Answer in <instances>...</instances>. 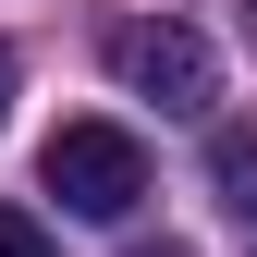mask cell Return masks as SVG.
Instances as JSON below:
<instances>
[{
  "label": "cell",
  "instance_id": "3",
  "mask_svg": "<svg viewBox=\"0 0 257 257\" xmlns=\"http://www.w3.org/2000/svg\"><path fill=\"white\" fill-rule=\"evenodd\" d=\"M208 184H220V220H233L245 257H257V135H245V122H220V135H208Z\"/></svg>",
  "mask_w": 257,
  "mask_h": 257
},
{
  "label": "cell",
  "instance_id": "1",
  "mask_svg": "<svg viewBox=\"0 0 257 257\" xmlns=\"http://www.w3.org/2000/svg\"><path fill=\"white\" fill-rule=\"evenodd\" d=\"M110 74H122V98H147V110H172V122H208V98H220V61H208V37L184 13L110 25Z\"/></svg>",
  "mask_w": 257,
  "mask_h": 257
},
{
  "label": "cell",
  "instance_id": "6",
  "mask_svg": "<svg viewBox=\"0 0 257 257\" xmlns=\"http://www.w3.org/2000/svg\"><path fill=\"white\" fill-rule=\"evenodd\" d=\"M233 13H245V37H257V0H233Z\"/></svg>",
  "mask_w": 257,
  "mask_h": 257
},
{
  "label": "cell",
  "instance_id": "5",
  "mask_svg": "<svg viewBox=\"0 0 257 257\" xmlns=\"http://www.w3.org/2000/svg\"><path fill=\"white\" fill-rule=\"evenodd\" d=\"M0 110H13V49H0Z\"/></svg>",
  "mask_w": 257,
  "mask_h": 257
},
{
  "label": "cell",
  "instance_id": "2",
  "mask_svg": "<svg viewBox=\"0 0 257 257\" xmlns=\"http://www.w3.org/2000/svg\"><path fill=\"white\" fill-rule=\"evenodd\" d=\"M37 184L74 220H135L147 208V147L122 135V122H61V135L37 147Z\"/></svg>",
  "mask_w": 257,
  "mask_h": 257
},
{
  "label": "cell",
  "instance_id": "7",
  "mask_svg": "<svg viewBox=\"0 0 257 257\" xmlns=\"http://www.w3.org/2000/svg\"><path fill=\"white\" fill-rule=\"evenodd\" d=\"M135 257H184V245H135Z\"/></svg>",
  "mask_w": 257,
  "mask_h": 257
},
{
  "label": "cell",
  "instance_id": "4",
  "mask_svg": "<svg viewBox=\"0 0 257 257\" xmlns=\"http://www.w3.org/2000/svg\"><path fill=\"white\" fill-rule=\"evenodd\" d=\"M0 257H61V245H49V220H37V208L0 196Z\"/></svg>",
  "mask_w": 257,
  "mask_h": 257
}]
</instances>
